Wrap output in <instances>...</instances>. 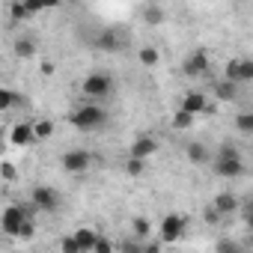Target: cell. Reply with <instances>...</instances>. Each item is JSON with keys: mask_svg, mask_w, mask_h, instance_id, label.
Wrapping results in <instances>:
<instances>
[{"mask_svg": "<svg viewBox=\"0 0 253 253\" xmlns=\"http://www.w3.org/2000/svg\"><path fill=\"white\" fill-rule=\"evenodd\" d=\"M60 250H63V253H84V247H81V241H78L75 235H66V238L60 241Z\"/></svg>", "mask_w": 253, "mask_h": 253, "instance_id": "25", "label": "cell"}, {"mask_svg": "<svg viewBox=\"0 0 253 253\" xmlns=\"http://www.w3.org/2000/svg\"><path fill=\"white\" fill-rule=\"evenodd\" d=\"M131 229H134V232H137L140 238H146V235L152 232V223H149L146 217H134V223H131Z\"/></svg>", "mask_w": 253, "mask_h": 253, "instance_id": "28", "label": "cell"}, {"mask_svg": "<svg viewBox=\"0 0 253 253\" xmlns=\"http://www.w3.org/2000/svg\"><path fill=\"white\" fill-rule=\"evenodd\" d=\"M247 244H250V247H253V235H250V241H247Z\"/></svg>", "mask_w": 253, "mask_h": 253, "instance_id": "38", "label": "cell"}, {"mask_svg": "<svg viewBox=\"0 0 253 253\" xmlns=\"http://www.w3.org/2000/svg\"><path fill=\"white\" fill-rule=\"evenodd\" d=\"M235 131L238 134H253V110H244L235 116Z\"/></svg>", "mask_w": 253, "mask_h": 253, "instance_id": "20", "label": "cell"}, {"mask_svg": "<svg viewBox=\"0 0 253 253\" xmlns=\"http://www.w3.org/2000/svg\"><path fill=\"white\" fill-rule=\"evenodd\" d=\"M39 72H42V75H54V63H51V60H45V63L39 66Z\"/></svg>", "mask_w": 253, "mask_h": 253, "instance_id": "34", "label": "cell"}, {"mask_svg": "<svg viewBox=\"0 0 253 253\" xmlns=\"http://www.w3.org/2000/svg\"><path fill=\"white\" fill-rule=\"evenodd\" d=\"M84 95L86 98H92V101H98V98H104V95H110L113 92V78L110 75H104V72H92V75H86L84 78Z\"/></svg>", "mask_w": 253, "mask_h": 253, "instance_id": "3", "label": "cell"}, {"mask_svg": "<svg viewBox=\"0 0 253 253\" xmlns=\"http://www.w3.org/2000/svg\"><path fill=\"white\" fill-rule=\"evenodd\" d=\"M214 173L223 176V179H238L244 173V164H241V155L238 158H223V155H214Z\"/></svg>", "mask_w": 253, "mask_h": 253, "instance_id": "9", "label": "cell"}, {"mask_svg": "<svg viewBox=\"0 0 253 253\" xmlns=\"http://www.w3.org/2000/svg\"><path fill=\"white\" fill-rule=\"evenodd\" d=\"M60 3H63V0H24V6L30 9V15L33 12H42V9H54Z\"/></svg>", "mask_w": 253, "mask_h": 253, "instance_id": "21", "label": "cell"}, {"mask_svg": "<svg viewBox=\"0 0 253 253\" xmlns=\"http://www.w3.org/2000/svg\"><path fill=\"white\" fill-rule=\"evenodd\" d=\"M9 140H12L15 146H30V143L36 140V125H30V122H18L15 128H12V134H9Z\"/></svg>", "mask_w": 253, "mask_h": 253, "instance_id": "11", "label": "cell"}, {"mask_svg": "<svg viewBox=\"0 0 253 253\" xmlns=\"http://www.w3.org/2000/svg\"><path fill=\"white\" fill-rule=\"evenodd\" d=\"M226 78L235 84H250L253 81V60L241 57V60H229L226 63Z\"/></svg>", "mask_w": 253, "mask_h": 253, "instance_id": "5", "label": "cell"}, {"mask_svg": "<svg viewBox=\"0 0 253 253\" xmlns=\"http://www.w3.org/2000/svg\"><path fill=\"white\" fill-rule=\"evenodd\" d=\"M155 152H158V140L152 134H140L128 149V155H134V158H152Z\"/></svg>", "mask_w": 253, "mask_h": 253, "instance_id": "10", "label": "cell"}, {"mask_svg": "<svg viewBox=\"0 0 253 253\" xmlns=\"http://www.w3.org/2000/svg\"><path fill=\"white\" fill-rule=\"evenodd\" d=\"M18 98H15V92L9 89V86H3L0 89V110H12V104H15Z\"/></svg>", "mask_w": 253, "mask_h": 253, "instance_id": "26", "label": "cell"}, {"mask_svg": "<svg viewBox=\"0 0 253 253\" xmlns=\"http://www.w3.org/2000/svg\"><path fill=\"white\" fill-rule=\"evenodd\" d=\"M214 155H223V158H238V149H235L232 143H223V146H220Z\"/></svg>", "mask_w": 253, "mask_h": 253, "instance_id": "31", "label": "cell"}, {"mask_svg": "<svg viewBox=\"0 0 253 253\" xmlns=\"http://www.w3.org/2000/svg\"><path fill=\"white\" fill-rule=\"evenodd\" d=\"M122 45H125V42H122L113 30H104V33L95 39V48H98V51H110V54H113V51H119Z\"/></svg>", "mask_w": 253, "mask_h": 253, "instance_id": "14", "label": "cell"}, {"mask_svg": "<svg viewBox=\"0 0 253 253\" xmlns=\"http://www.w3.org/2000/svg\"><path fill=\"white\" fill-rule=\"evenodd\" d=\"M72 125H75V128H81V131H98V128H104V125H107V110L98 107L95 101L92 104H81L72 113Z\"/></svg>", "mask_w": 253, "mask_h": 253, "instance_id": "1", "label": "cell"}, {"mask_svg": "<svg viewBox=\"0 0 253 253\" xmlns=\"http://www.w3.org/2000/svg\"><path fill=\"white\" fill-rule=\"evenodd\" d=\"M75 238L81 241L84 250H95V244H98V232H95V229H78Z\"/></svg>", "mask_w": 253, "mask_h": 253, "instance_id": "19", "label": "cell"}, {"mask_svg": "<svg viewBox=\"0 0 253 253\" xmlns=\"http://www.w3.org/2000/svg\"><path fill=\"white\" fill-rule=\"evenodd\" d=\"M69 3H78V0H69Z\"/></svg>", "mask_w": 253, "mask_h": 253, "instance_id": "39", "label": "cell"}, {"mask_svg": "<svg viewBox=\"0 0 253 253\" xmlns=\"http://www.w3.org/2000/svg\"><path fill=\"white\" fill-rule=\"evenodd\" d=\"M15 54H18V57H24V60H27V57H33V54H36L33 39H24V36H21V39H15Z\"/></svg>", "mask_w": 253, "mask_h": 253, "instance_id": "23", "label": "cell"}, {"mask_svg": "<svg viewBox=\"0 0 253 253\" xmlns=\"http://www.w3.org/2000/svg\"><path fill=\"white\" fill-rule=\"evenodd\" d=\"M107 250H113V244H110V241H104V238H98V244H95V253H107Z\"/></svg>", "mask_w": 253, "mask_h": 253, "instance_id": "33", "label": "cell"}, {"mask_svg": "<svg viewBox=\"0 0 253 253\" xmlns=\"http://www.w3.org/2000/svg\"><path fill=\"white\" fill-rule=\"evenodd\" d=\"M137 57H140V63H143V66H158V60H161L155 48H140V54H137Z\"/></svg>", "mask_w": 253, "mask_h": 253, "instance_id": "27", "label": "cell"}, {"mask_svg": "<svg viewBox=\"0 0 253 253\" xmlns=\"http://www.w3.org/2000/svg\"><path fill=\"white\" fill-rule=\"evenodd\" d=\"M125 170H128V176H140L146 170V158H134L128 155V161H125Z\"/></svg>", "mask_w": 253, "mask_h": 253, "instance_id": "24", "label": "cell"}, {"mask_svg": "<svg viewBox=\"0 0 253 253\" xmlns=\"http://www.w3.org/2000/svg\"><path fill=\"white\" fill-rule=\"evenodd\" d=\"M12 18H30V9L24 6V0H18V3H12Z\"/></svg>", "mask_w": 253, "mask_h": 253, "instance_id": "30", "label": "cell"}, {"mask_svg": "<svg viewBox=\"0 0 253 253\" xmlns=\"http://www.w3.org/2000/svg\"><path fill=\"white\" fill-rule=\"evenodd\" d=\"M194 116H197V113H191V110H182V107H179V110L173 113V128H176V131H188L191 125H194Z\"/></svg>", "mask_w": 253, "mask_h": 253, "instance_id": "17", "label": "cell"}, {"mask_svg": "<svg viewBox=\"0 0 253 253\" xmlns=\"http://www.w3.org/2000/svg\"><path fill=\"white\" fill-rule=\"evenodd\" d=\"M0 173H3V179H6V182H12V179H15V167H12L9 161H3V167H0Z\"/></svg>", "mask_w": 253, "mask_h": 253, "instance_id": "32", "label": "cell"}, {"mask_svg": "<svg viewBox=\"0 0 253 253\" xmlns=\"http://www.w3.org/2000/svg\"><path fill=\"white\" fill-rule=\"evenodd\" d=\"M182 110H191V113H211V107H209V101H206V95L203 92H185V98H182V104H179Z\"/></svg>", "mask_w": 253, "mask_h": 253, "instance_id": "12", "label": "cell"}, {"mask_svg": "<svg viewBox=\"0 0 253 253\" xmlns=\"http://www.w3.org/2000/svg\"><path fill=\"white\" fill-rule=\"evenodd\" d=\"M211 203H214V209H217L220 214H232V211H238V206H241V203H238V197H235V194H229V191L217 194Z\"/></svg>", "mask_w": 253, "mask_h": 253, "instance_id": "13", "label": "cell"}, {"mask_svg": "<svg viewBox=\"0 0 253 253\" xmlns=\"http://www.w3.org/2000/svg\"><path fill=\"white\" fill-rule=\"evenodd\" d=\"M232 247H235L232 241H220V244H217V250H232Z\"/></svg>", "mask_w": 253, "mask_h": 253, "instance_id": "36", "label": "cell"}, {"mask_svg": "<svg viewBox=\"0 0 253 253\" xmlns=\"http://www.w3.org/2000/svg\"><path fill=\"white\" fill-rule=\"evenodd\" d=\"M161 238L167 241V244H173V241H179L182 238V232H185V217L182 214H164V220H161Z\"/></svg>", "mask_w": 253, "mask_h": 253, "instance_id": "7", "label": "cell"}, {"mask_svg": "<svg viewBox=\"0 0 253 253\" xmlns=\"http://www.w3.org/2000/svg\"><path fill=\"white\" fill-rule=\"evenodd\" d=\"M33 125H36V140L54 137V122H51V119H39V122H33Z\"/></svg>", "mask_w": 253, "mask_h": 253, "instance_id": "22", "label": "cell"}, {"mask_svg": "<svg viewBox=\"0 0 253 253\" xmlns=\"http://www.w3.org/2000/svg\"><path fill=\"white\" fill-rule=\"evenodd\" d=\"M33 211H39L33 203H27V206H9V209L3 211V220H0V226H3L6 235H18L21 226H24V220L33 217Z\"/></svg>", "mask_w": 253, "mask_h": 253, "instance_id": "2", "label": "cell"}, {"mask_svg": "<svg viewBox=\"0 0 253 253\" xmlns=\"http://www.w3.org/2000/svg\"><path fill=\"white\" fill-rule=\"evenodd\" d=\"M30 203H33L39 211H57V209H60V197H57V191L48 188V185H36L33 194H30Z\"/></svg>", "mask_w": 253, "mask_h": 253, "instance_id": "4", "label": "cell"}, {"mask_svg": "<svg viewBox=\"0 0 253 253\" xmlns=\"http://www.w3.org/2000/svg\"><path fill=\"white\" fill-rule=\"evenodd\" d=\"M89 164H92V155L86 149H69L63 155V170L66 173H84Z\"/></svg>", "mask_w": 253, "mask_h": 253, "instance_id": "6", "label": "cell"}, {"mask_svg": "<svg viewBox=\"0 0 253 253\" xmlns=\"http://www.w3.org/2000/svg\"><path fill=\"white\" fill-rule=\"evenodd\" d=\"M238 86H241V84H235V81L223 78L220 84H214V95H217L220 101H232V98L238 95Z\"/></svg>", "mask_w": 253, "mask_h": 253, "instance_id": "15", "label": "cell"}, {"mask_svg": "<svg viewBox=\"0 0 253 253\" xmlns=\"http://www.w3.org/2000/svg\"><path fill=\"white\" fill-rule=\"evenodd\" d=\"M182 72H185L188 78H200V75H206V72H209V54H206V51H194V54H188L185 63H182Z\"/></svg>", "mask_w": 253, "mask_h": 253, "instance_id": "8", "label": "cell"}, {"mask_svg": "<svg viewBox=\"0 0 253 253\" xmlns=\"http://www.w3.org/2000/svg\"><path fill=\"white\" fill-rule=\"evenodd\" d=\"M244 223H247V229L253 232V209H244Z\"/></svg>", "mask_w": 253, "mask_h": 253, "instance_id": "35", "label": "cell"}, {"mask_svg": "<svg viewBox=\"0 0 253 253\" xmlns=\"http://www.w3.org/2000/svg\"><path fill=\"white\" fill-rule=\"evenodd\" d=\"M244 209H253V197H250V200H247V203H244Z\"/></svg>", "mask_w": 253, "mask_h": 253, "instance_id": "37", "label": "cell"}, {"mask_svg": "<svg viewBox=\"0 0 253 253\" xmlns=\"http://www.w3.org/2000/svg\"><path fill=\"white\" fill-rule=\"evenodd\" d=\"M185 155H188V161H191V164H206V161L211 158V155H209V149H206L203 143H197V140H194V143H188Z\"/></svg>", "mask_w": 253, "mask_h": 253, "instance_id": "16", "label": "cell"}, {"mask_svg": "<svg viewBox=\"0 0 253 253\" xmlns=\"http://www.w3.org/2000/svg\"><path fill=\"white\" fill-rule=\"evenodd\" d=\"M220 217H223V214L214 209V203H211V206L203 211V220H206V223H211V226H217V223H220Z\"/></svg>", "mask_w": 253, "mask_h": 253, "instance_id": "29", "label": "cell"}, {"mask_svg": "<svg viewBox=\"0 0 253 253\" xmlns=\"http://www.w3.org/2000/svg\"><path fill=\"white\" fill-rule=\"evenodd\" d=\"M143 21H146V24H152V27L164 24V9H161L158 3H149V6L143 9Z\"/></svg>", "mask_w": 253, "mask_h": 253, "instance_id": "18", "label": "cell"}]
</instances>
